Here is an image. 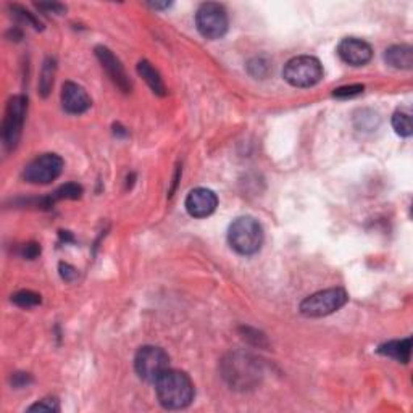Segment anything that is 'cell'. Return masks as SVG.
Returning <instances> with one entry per match:
<instances>
[{"instance_id":"obj_1","label":"cell","mask_w":413,"mask_h":413,"mask_svg":"<svg viewBox=\"0 0 413 413\" xmlns=\"http://www.w3.org/2000/svg\"><path fill=\"white\" fill-rule=\"evenodd\" d=\"M154 384L157 399L168 410L186 409L194 400V383L184 371L168 368Z\"/></svg>"},{"instance_id":"obj_2","label":"cell","mask_w":413,"mask_h":413,"mask_svg":"<svg viewBox=\"0 0 413 413\" xmlns=\"http://www.w3.org/2000/svg\"><path fill=\"white\" fill-rule=\"evenodd\" d=\"M223 376L234 389H249L257 384L261 368L257 358L247 354H229L223 360Z\"/></svg>"},{"instance_id":"obj_3","label":"cell","mask_w":413,"mask_h":413,"mask_svg":"<svg viewBox=\"0 0 413 413\" xmlns=\"http://www.w3.org/2000/svg\"><path fill=\"white\" fill-rule=\"evenodd\" d=\"M229 245L240 255L257 254L263 244V229L252 217H239L228 229Z\"/></svg>"},{"instance_id":"obj_4","label":"cell","mask_w":413,"mask_h":413,"mask_svg":"<svg viewBox=\"0 0 413 413\" xmlns=\"http://www.w3.org/2000/svg\"><path fill=\"white\" fill-rule=\"evenodd\" d=\"M349 296L342 287H331L308 296L300 304V313L308 318H321L338 312L347 304Z\"/></svg>"},{"instance_id":"obj_5","label":"cell","mask_w":413,"mask_h":413,"mask_svg":"<svg viewBox=\"0 0 413 413\" xmlns=\"http://www.w3.org/2000/svg\"><path fill=\"white\" fill-rule=\"evenodd\" d=\"M283 76L294 87H312L321 81L323 65L315 57L300 55L287 61Z\"/></svg>"},{"instance_id":"obj_6","label":"cell","mask_w":413,"mask_h":413,"mask_svg":"<svg viewBox=\"0 0 413 413\" xmlns=\"http://www.w3.org/2000/svg\"><path fill=\"white\" fill-rule=\"evenodd\" d=\"M134 368L140 379L155 383L170 368V357L161 347L144 346L136 354Z\"/></svg>"},{"instance_id":"obj_7","label":"cell","mask_w":413,"mask_h":413,"mask_svg":"<svg viewBox=\"0 0 413 413\" xmlns=\"http://www.w3.org/2000/svg\"><path fill=\"white\" fill-rule=\"evenodd\" d=\"M196 24L203 38L212 41L223 38L229 24L226 8L215 2L202 3L196 13Z\"/></svg>"},{"instance_id":"obj_8","label":"cell","mask_w":413,"mask_h":413,"mask_svg":"<svg viewBox=\"0 0 413 413\" xmlns=\"http://www.w3.org/2000/svg\"><path fill=\"white\" fill-rule=\"evenodd\" d=\"M26 110H28V101L23 96H15L10 99L2 124V143L7 150L17 147L20 136H22Z\"/></svg>"},{"instance_id":"obj_9","label":"cell","mask_w":413,"mask_h":413,"mask_svg":"<svg viewBox=\"0 0 413 413\" xmlns=\"http://www.w3.org/2000/svg\"><path fill=\"white\" fill-rule=\"evenodd\" d=\"M64 165V159L60 155L44 154L26 165L23 177L31 184H49L61 175Z\"/></svg>"},{"instance_id":"obj_10","label":"cell","mask_w":413,"mask_h":413,"mask_svg":"<svg viewBox=\"0 0 413 413\" xmlns=\"http://www.w3.org/2000/svg\"><path fill=\"white\" fill-rule=\"evenodd\" d=\"M186 210L194 218L210 217L218 207V197L207 187H196L186 197Z\"/></svg>"},{"instance_id":"obj_11","label":"cell","mask_w":413,"mask_h":413,"mask_svg":"<svg viewBox=\"0 0 413 413\" xmlns=\"http://www.w3.org/2000/svg\"><path fill=\"white\" fill-rule=\"evenodd\" d=\"M338 55L344 64L352 66H363L373 57V49L368 43L357 38H346L338 45Z\"/></svg>"},{"instance_id":"obj_12","label":"cell","mask_w":413,"mask_h":413,"mask_svg":"<svg viewBox=\"0 0 413 413\" xmlns=\"http://www.w3.org/2000/svg\"><path fill=\"white\" fill-rule=\"evenodd\" d=\"M96 57L101 61V65L103 70L107 71V75L110 76L115 85H117L123 92H131V81L124 71V66L122 65L117 57L113 55V52L107 49V47L99 45L96 47Z\"/></svg>"},{"instance_id":"obj_13","label":"cell","mask_w":413,"mask_h":413,"mask_svg":"<svg viewBox=\"0 0 413 413\" xmlns=\"http://www.w3.org/2000/svg\"><path fill=\"white\" fill-rule=\"evenodd\" d=\"M61 106H64V110L68 113L81 115L91 108L92 101L85 87L76 85V82L68 81L64 85V89H61Z\"/></svg>"},{"instance_id":"obj_14","label":"cell","mask_w":413,"mask_h":413,"mask_svg":"<svg viewBox=\"0 0 413 413\" xmlns=\"http://www.w3.org/2000/svg\"><path fill=\"white\" fill-rule=\"evenodd\" d=\"M384 60L396 70H412L413 66V49L410 45L400 44L392 45L384 52Z\"/></svg>"},{"instance_id":"obj_15","label":"cell","mask_w":413,"mask_h":413,"mask_svg":"<svg viewBox=\"0 0 413 413\" xmlns=\"http://www.w3.org/2000/svg\"><path fill=\"white\" fill-rule=\"evenodd\" d=\"M378 354L384 355V357H391L397 360V362L409 363L410 355H412V338L405 339H397V341H389L379 346Z\"/></svg>"},{"instance_id":"obj_16","label":"cell","mask_w":413,"mask_h":413,"mask_svg":"<svg viewBox=\"0 0 413 413\" xmlns=\"http://www.w3.org/2000/svg\"><path fill=\"white\" fill-rule=\"evenodd\" d=\"M138 73H139V76L143 78L145 82H147V86L152 89L154 94H157V96H160V97L166 96L165 82H164V80H161L160 73L155 70L150 61L140 60L138 64Z\"/></svg>"},{"instance_id":"obj_17","label":"cell","mask_w":413,"mask_h":413,"mask_svg":"<svg viewBox=\"0 0 413 413\" xmlns=\"http://www.w3.org/2000/svg\"><path fill=\"white\" fill-rule=\"evenodd\" d=\"M55 70H57L55 60L49 57V59L44 61L43 71H41V78H39V91H41V94H43V97L49 96L52 86H54Z\"/></svg>"},{"instance_id":"obj_18","label":"cell","mask_w":413,"mask_h":413,"mask_svg":"<svg viewBox=\"0 0 413 413\" xmlns=\"http://www.w3.org/2000/svg\"><path fill=\"white\" fill-rule=\"evenodd\" d=\"M392 128H394V131L400 138H410L413 133L410 113L397 110V112L392 115Z\"/></svg>"},{"instance_id":"obj_19","label":"cell","mask_w":413,"mask_h":413,"mask_svg":"<svg viewBox=\"0 0 413 413\" xmlns=\"http://www.w3.org/2000/svg\"><path fill=\"white\" fill-rule=\"evenodd\" d=\"M81 196L82 187L80 184H75V182H68V184L60 186L49 198L50 202L54 203L57 201H64V198H66V201H76V198H80Z\"/></svg>"},{"instance_id":"obj_20","label":"cell","mask_w":413,"mask_h":413,"mask_svg":"<svg viewBox=\"0 0 413 413\" xmlns=\"http://www.w3.org/2000/svg\"><path fill=\"white\" fill-rule=\"evenodd\" d=\"M12 302L18 307L31 308L41 304V296L33 291H20L12 296Z\"/></svg>"},{"instance_id":"obj_21","label":"cell","mask_w":413,"mask_h":413,"mask_svg":"<svg viewBox=\"0 0 413 413\" xmlns=\"http://www.w3.org/2000/svg\"><path fill=\"white\" fill-rule=\"evenodd\" d=\"M270 68H271L270 61H266L263 57H257V59H254L249 64V73L255 78L263 80V78L270 73Z\"/></svg>"},{"instance_id":"obj_22","label":"cell","mask_w":413,"mask_h":413,"mask_svg":"<svg viewBox=\"0 0 413 413\" xmlns=\"http://www.w3.org/2000/svg\"><path fill=\"white\" fill-rule=\"evenodd\" d=\"M363 86L362 85H350V86H342V87H338L334 89L333 96L338 97V99H352L355 96H360V94L363 92Z\"/></svg>"},{"instance_id":"obj_23","label":"cell","mask_w":413,"mask_h":413,"mask_svg":"<svg viewBox=\"0 0 413 413\" xmlns=\"http://www.w3.org/2000/svg\"><path fill=\"white\" fill-rule=\"evenodd\" d=\"M12 10H13V13L17 15V17L22 18L23 22H26V23L33 24L36 29H41V28H43V24H41V22H38V18H36L33 13H29L28 10H24L23 7H20V5H13Z\"/></svg>"},{"instance_id":"obj_24","label":"cell","mask_w":413,"mask_h":413,"mask_svg":"<svg viewBox=\"0 0 413 413\" xmlns=\"http://www.w3.org/2000/svg\"><path fill=\"white\" fill-rule=\"evenodd\" d=\"M29 412H59L60 407H59V402L57 399H44L38 402V404L31 405Z\"/></svg>"},{"instance_id":"obj_25","label":"cell","mask_w":413,"mask_h":413,"mask_svg":"<svg viewBox=\"0 0 413 413\" xmlns=\"http://www.w3.org/2000/svg\"><path fill=\"white\" fill-rule=\"evenodd\" d=\"M39 254H41V247H39V244H36V242H29L23 247V257L24 259L33 260V259L38 257Z\"/></svg>"},{"instance_id":"obj_26","label":"cell","mask_w":413,"mask_h":413,"mask_svg":"<svg viewBox=\"0 0 413 413\" xmlns=\"http://www.w3.org/2000/svg\"><path fill=\"white\" fill-rule=\"evenodd\" d=\"M60 275L65 281H73V280H76V276H78L76 270L68 263H60Z\"/></svg>"},{"instance_id":"obj_27","label":"cell","mask_w":413,"mask_h":413,"mask_svg":"<svg viewBox=\"0 0 413 413\" xmlns=\"http://www.w3.org/2000/svg\"><path fill=\"white\" fill-rule=\"evenodd\" d=\"M38 7L41 10H47V12H54L57 15L65 13V7L61 3H38Z\"/></svg>"},{"instance_id":"obj_28","label":"cell","mask_w":413,"mask_h":413,"mask_svg":"<svg viewBox=\"0 0 413 413\" xmlns=\"http://www.w3.org/2000/svg\"><path fill=\"white\" fill-rule=\"evenodd\" d=\"M149 5H150V7H152V8H159V10H160V8H168V7H170V5H171V3H170V2H165V3H159V2H152V3H149Z\"/></svg>"}]
</instances>
